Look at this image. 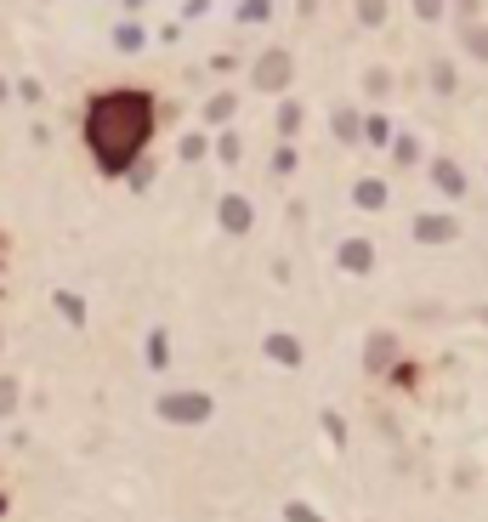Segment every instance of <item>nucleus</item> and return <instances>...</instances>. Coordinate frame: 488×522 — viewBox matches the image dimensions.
Returning a JSON list of instances; mask_svg holds the SVG:
<instances>
[{"label": "nucleus", "instance_id": "nucleus-19", "mask_svg": "<svg viewBox=\"0 0 488 522\" xmlns=\"http://www.w3.org/2000/svg\"><path fill=\"white\" fill-rule=\"evenodd\" d=\"M120 46H125V52H137V46H142V29H137V23H125V29H120Z\"/></svg>", "mask_w": 488, "mask_h": 522}, {"label": "nucleus", "instance_id": "nucleus-7", "mask_svg": "<svg viewBox=\"0 0 488 522\" xmlns=\"http://www.w3.org/2000/svg\"><path fill=\"white\" fill-rule=\"evenodd\" d=\"M369 261H375V250H369L364 239H347V244H341V267H347V273H369Z\"/></svg>", "mask_w": 488, "mask_h": 522}, {"label": "nucleus", "instance_id": "nucleus-13", "mask_svg": "<svg viewBox=\"0 0 488 522\" xmlns=\"http://www.w3.org/2000/svg\"><path fill=\"white\" fill-rule=\"evenodd\" d=\"M18 409V381H0V420Z\"/></svg>", "mask_w": 488, "mask_h": 522}, {"label": "nucleus", "instance_id": "nucleus-6", "mask_svg": "<svg viewBox=\"0 0 488 522\" xmlns=\"http://www.w3.org/2000/svg\"><path fill=\"white\" fill-rule=\"evenodd\" d=\"M392 358H398V341H392V335H369V352H364V364L369 369H386V364H392Z\"/></svg>", "mask_w": 488, "mask_h": 522}, {"label": "nucleus", "instance_id": "nucleus-9", "mask_svg": "<svg viewBox=\"0 0 488 522\" xmlns=\"http://www.w3.org/2000/svg\"><path fill=\"white\" fill-rule=\"evenodd\" d=\"M352 199H358V205H364V210H381V205H386V188H381V182H375V176H364V182L352 188Z\"/></svg>", "mask_w": 488, "mask_h": 522}, {"label": "nucleus", "instance_id": "nucleus-17", "mask_svg": "<svg viewBox=\"0 0 488 522\" xmlns=\"http://www.w3.org/2000/svg\"><path fill=\"white\" fill-rule=\"evenodd\" d=\"M227 114H233V97H216V103H210V108H205V120H216V125H222V120H227Z\"/></svg>", "mask_w": 488, "mask_h": 522}, {"label": "nucleus", "instance_id": "nucleus-10", "mask_svg": "<svg viewBox=\"0 0 488 522\" xmlns=\"http://www.w3.org/2000/svg\"><path fill=\"white\" fill-rule=\"evenodd\" d=\"M437 188H443V193H466V176H460V171H454V165H449V159H443V165H437Z\"/></svg>", "mask_w": 488, "mask_h": 522}, {"label": "nucleus", "instance_id": "nucleus-11", "mask_svg": "<svg viewBox=\"0 0 488 522\" xmlns=\"http://www.w3.org/2000/svg\"><path fill=\"white\" fill-rule=\"evenodd\" d=\"M284 522H324V517H318V505H307V500H290V505H284Z\"/></svg>", "mask_w": 488, "mask_h": 522}, {"label": "nucleus", "instance_id": "nucleus-5", "mask_svg": "<svg viewBox=\"0 0 488 522\" xmlns=\"http://www.w3.org/2000/svg\"><path fill=\"white\" fill-rule=\"evenodd\" d=\"M267 358H273V364H290V369H296V364H301V341H296V335H267Z\"/></svg>", "mask_w": 488, "mask_h": 522}, {"label": "nucleus", "instance_id": "nucleus-18", "mask_svg": "<svg viewBox=\"0 0 488 522\" xmlns=\"http://www.w3.org/2000/svg\"><path fill=\"white\" fill-rule=\"evenodd\" d=\"M415 12H420L426 23H437V18H443V0H415Z\"/></svg>", "mask_w": 488, "mask_h": 522}, {"label": "nucleus", "instance_id": "nucleus-12", "mask_svg": "<svg viewBox=\"0 0 488 522\" xmlns=\"http://www.w3.org/2000/svg\"><path fill=\"white\" fill-rule=\"evenodd\" d=\"M335 137H341V142L358 137V114H352V108H341V114H335Z\"/></svg>", "mask_w": 488, "mask_h": 522}, {"label": "nucleus", "instance_id": "nucleus-20", "mask_svg": "<svg viewBox=\"0 0 488 522\" xmlns=\"http://www.w3.org/2000/svg\"><path fill=\"white\" fill-rule=\"evenodd\" d=\"M432 86H437V91H454V74H449V63H437V69H432Z\"/></svg>", "mask_w": 488, "mask_h": 522}, {"label": "nucleus", "instance_id": "nucleus-22", "mask_svg": "<svg viewBox=\"0 0 488 522\" xmlns=\"http://www.w3.org/2000/svg\"><path fill=\"white\" fill-rule=\"evenodd\" d=\"M267 12V0H244V23H256Z\"/></svg>", "mask_w": 488, "mask_h": 522}, {"label": "nucleus", "instance_id": "nucleus-8", "mask_svg": "<svg viewBox=\"0 0 488 522\" xmlns=\"http://www.w3.org/2000/svg\"><path fill=\"white\" fill-rule=\"evenodd\" d=\"M222 227H227V233H244V227H250V205H244L239 193L222 199Z\"/></svg>", "mask_w": 488, "mask_h": 522}, {"label": "nucleus", "instance_id": "nucleus-14", "mask_svg": "<svg viewBox=\"0 0 488 522\" xmlns=\"http://www.w3.org/2000/svg\"><path fill=\"white\" fill-rule=\"evenodd\" d=\"M358 18H364V23H381L386 18V0H358Z\"/></svg>", "mask_w": 488, "mask_h": 522}, {"label": "nucleus", "instance_id": "nucleus-3", "mask_svg": "<svg viewBox=\"0 0 488 522\" xmlns=\"http://www.w3.org/2000/svg\"><path fill=\"white\" fill-rule=\"evenodd\" d=\"M256 86H262V91H284V86H290V57L267 52L262 63H256Z\"/></svg>", "mask_w": 488, "mask_h": 522}, {"label": "nucleus", "instance_id": "nucleus-16", "mask_svg": "<svg viewBox=\"0 0 488 522\" xmlns=\"http://www.w3.org/2000/svg\"><path fill=\"white\" fill-rule=\"evenodd\" d=\"M466 46H471L477 57H488V29H477V23H471V29H466Z\"/></svg>", "mask_w": 488, "mask_h": 522}, {"label": "nucleus", "instance_id": "nucleus-2", "mask_svg": "<svg viewBox=\"0 0 488 522\" xmlns=\"http://www.w3.org/2000/svg\"><path fill=\"white\" fill-rule=\"evenodd\" d=\"M210 392H165L159 398V420H171V426H205L210 420Z\"/></svg>", "mask_w": 488, "mask_h": 522}, {"label": "nucleus", "instance_id": "nucleus-1", "mask_svg": "<svg viewBox=\"0 0 488 522\" xmlns=\"http://www.w3.org/2000/svg\"><path fill=\"white\" fill-rule=\"evenodd\" d=\"M154 131V103L142 91H108L86 114V142L103 171H125L142 154V142Z\"/></svg>", "mask_w": 488, "mask_h": 522}, {"label": "nucleus", "instance_id": "nucleus-21", "mask_svg": "<svg viewBox=\"0 0 488 522\" xmlns=\"http://www.w3.org/2000/svg\"><path fill=\"white\" fill-rule=\"evenodd\" d=\"M296 125H301V108L290 103V108H284V114H279V131H296Z\"/></svg>", "mask_w": 488, "mask_h": 522}, {"label": "nucleus", "instance_id": "nucleus-4", "mask_svg": "<svg viewBox=\"0 0 488 522\" xmlns=\"http://www.w3.org/2000/svg\"><path fill=\"white\" fill-rule=\"evenodd\" d=\"M415 239L420 244H443V239H454V222H449V216H420V222H415Z\"/></svg>", "mask_w": 488, "mask_h": 522}, {"label": "nucleus", "instance_id": "nucleus-15", "mask_svg": "<svg viewBox=\"0 0 488 522\" xmlns=\"http://www.w3.org/2000/svg\"><path fill=\"white\" fill-rule=\"evenodd\" d=\"M57 307H63V318H69V324H80V318H86V307H80V296H57Z\"/></svg>", "mask_w": 488, "mask_h": 522}]
</instances>
